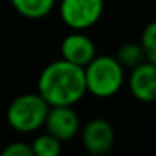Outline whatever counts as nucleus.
I'll return each mask as SVG.
<instances>
[{
    "label": "nucleus",
    "mask_w": 156,
    "mask_h": 156,
    "mask_svg": "<svg viewBox=\"0 0 156 156\" xmlns=\"http://www.w3.org/2000/svg\"><path fill=\"white\" fill-rule=\"evenodd\" d=\"M37 92L49 106H76L87 94L84 67L62 57L51 62L39 76Z\"/></svg>",
    "instance_id": "f257e3e1"
},
{
    "label": "nucleus",
    "mask_w": 156,
    "mask_h": 156,
    "mask_svg": "<svg viewBox=\"0 0 156 156\" xmlns=\"http://www.w3.org/2000/svg\"><path fill=\"white\" fill-rule=\"evenodd\" d=\"M84 77L87 92L101 99L118 94L126 82L124 67L114 55H96L84 67Z\"/></svg>",
    "instance_id": "f03ea898"
},
{
    "label": "nucleus",
    "mask_w": 156,
    "mask_h": 156,
    "mask_svg": "<svg viewBox=\"0 0 156 156\" xmlns=\"http://www.w3.org/2000/svg\"><path fill=\"white\" fill-rule=\"evenodd\" d=\"M51 106L39 92H25L12 99L7 108V122L14 131L22 134L37 133L44 128Z\"/></svg>",
    "instance_id": "7ed1b4c3"
},
{
    "label": "nucleus",
    "mask_w": 156,
    "mask_h": 156,
    "mask_svg": "<svg viewBox=\"0 0 156 156\" xmlns=\"http://www.w3.org/2000/svg\"><path fill=\"white\" fill-rule=\"evenodd\" d=\"M104 0H61L59 15L71 30H87L101 20Z\"/></svg>",
    "instance_id": "20e7f679"
},
{
    "label": "nucleus",
    "mask_w": 156,
    "mask_h": 156,
    "mask_svg": "<svg viewBox=\"0 0 156 156\" xmlns=\"http://www.w3.org/2000/svg\"><path fill=\"white\" fill-rule=\"evenodd\" d=\"M44 128L49 134L66 143L79 134L81 119L74 111V106H51L45 118Z\"/></svg>",
    "instance_id": "39448f33"
},
{
    "label": "nucleus",
    "mask_w": 156,
    "mask_h": 156,
    "mask_svg": "<svg viewBox=\"0 0 156 156\" xmlns=\"http://www.w3.org/2000/svg\"><path fill=\"white\" fill-rule=\"evenodd\" d=\"M79 133H81L82 146L91 154H106L114 144V128L111 126V122L102 118L87 121Z\"/></svg>",
    "instance_id": "423d86ee"
},
{
    "label": "nucleus",
    "mask_w": 156,
    "mask_h": 156,
    "mask_svg": "<svg viewBox=\"0 0 156 156\" xmlns=\"http://www.w3.org/2000/svg\"><path fill=\"white\" fill-rule=\"evenodd\" d=\"M128 89L134 99L141 102L156 101V66L144 61L129 71Z\"/></svg>",
    "instance_id": "0eeeda50"
},
{
    "label": "nucleus",
    "mask_w": 156,
    "mask_h": 156,
    "mask_svg": "<svg viewBox=\"0 0 156 156\" xmlns=\"http://www.w3.org/2000/svg\"><path fill=\"white\" fill-rule=\"evenodd\" d=\"M61 55L62 59L72 62L76 66L86 67L96 57V44L84 30H72L66 35L61 42Z\"/></svg>",
    "instance_id": "6e6552de"
},
{
    "label": "nucleus",
    "mask_w": 156,
    "mask_h": 156,
    "mask_svg": "<svg viewBox=\"0 0 156 156\" xmlns=\"http://www.w3.org/2000/svg\"><path fill=\"white\" fill-rule=\"evenodd\" d=\"M12 7L17 14L25 19L37 20L49 15L57 5V0H10Z\"/></svg>",
    "instance_id": "1a4fd4ad"
},
{
    "label": "nucleus",
    "mask_w": 156,
    "mask_h": 156,
    "mask_svg": "<svg viewBox=\"0 0 156 156\" xmlns=\"http://www.w3.org/2000/svg\"><path fill=\"white\" fill-rule=\"evenodd\" d=\"M118 59V62L124 67V71H131L136 66H139L141 62H144V52L139 42H124L121 47L118 49L114 55Z\"/></svg>",
    "instance_id": "9d476101"
},
{
    "label": "nucleus",
    "mask_w": 156,
    "mask_h": 156,
    "mask_svg": "<svg viewBox=\"0 0 156 156\" xmlns=\"http://www.w3.org/2000/svg\"><path fill=\"white\" fill-rule=\"evenodd\" d=\"M30 146L32 151H34V156H59L62 151V141L49 134L47 131L35 136Z\"/></svg>",
    "instance_id": "9b49d317"
},
{
    "label": "nucleus",
    "mask_w": 156,
    "mask_h": 156,
    "mask_svg": "<svg viewBox=\"0 0 156 156\" xmlns=\"http://www.w3.org/2000/svg\"><path fill=\"white\" fill-rule=\"evenodd\" d=\"M139 44H141L143 52H144V59L156 66V20H151L149 24H146V27L141 32Z\"/></svg>",
    "instance_id": "f8f14e48"
},
{
    "label": "nucleus",
    "mask_w": 156,
    "mask_h": 156,
    "mask_svg": "<svg viewBox=\"0 0 156 156\" xmlns=\"http://www.w3.org/2000/svg\"><path fill=\"white\" fill-rule=\"evenodd\" d=\"M0 154L4 156H34L30 143L24 141H12L4 149H0Z\"/></svg>",
    "instance_id": "ddd939ff"
}]
</instances>
